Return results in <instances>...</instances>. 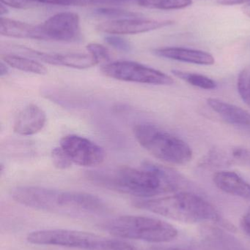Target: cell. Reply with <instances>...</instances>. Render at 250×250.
I'll list each match as a JSON object with an SVG mask.
<instances>
[{"label": "cell", "mask_w": 250, "mask_h": 250, "mask_svg": "<svg viewBox=\"0 0 250 250\" xmlns=\"http://www.w3.org/2000/svg\"><path fill=\"white\" fill-rule=\"evenodd\" d=\"M101 227L116 237L151 243H165L178 236V230L170 223L144 216H120L107 220Z\"/></svg>", "instance_id": "obj_5"}, {"label": "cell", "mask_w": 250, "mask_h": 250, "mask_svg": "<svg viewBox=\"0 0 250 250\" xmlns=\"http://www.w3.org/2000/svg\"><path fill=\"white\" fill-rule=\"evenodd\" d=\"M248 130L250 131V129H248Z\"/></svg>", "instance_id": "obj_35"}, {"label": "cell", "mask_w": 250, "mask_h": 250, "mask_svg": "<svg viewBox=\"0 0 250 250\" xmlns=\"http://www.w3.org/2000/svg\"><path fill=\"white\" fill-rule=\"evenodd\" d=\"M46 122V116L41 107L30 104L18 114L15 120L13 129L23 136L35 135L42 130Z\"/></svg>", "instance_id": "obj_12"}, {"label": "cell", "mask_w": 250, "mask_h": 250, "mask_svg": "<svg viewBox=\"0 0 250 250\" xmlns=\"http://www.w3.org/2000/svg\"><path fill=\"white\" fill-rule=\"evenodd\" d=\"M237 89L242 101L250 108V64L239 73Z\"/></svg>", "instance_id": "obj_20"}, {"label": "cell", "mask_w": 250, "mask_h": 250, "mask_svg": "<svg viewBox=\"0 0 250 250\" xmlns=\"http://www.w3.org/2000/svg\"><path fill=\"white\" fill-rule=\"evenodd\" d=\"M1 3L15 8H26L30 6L26 0H1Z\"/></svg>", "instance_id": "obj_27"}, {"label": "cell", "mask_w": 250, "mask_h": 250, "mask_svg": "<svg viewBox=\"0 0 250 250\" xmlns=\"http://www.w3.org/2000/svg\"><path fill=\"white\" fill-rule=\"evenodd\" d=\"M235 162L242 163L250 167V149L245 148H236L231 151Z\"/></svg>", "instance_id": "obj_26"}, {"label": "cell", "mask_w": 250, "mask_h": 250, "mask_svg": "<svg viewBox=\"0 0 250 250\" xmlns=\"http://www.w3.org/2000/svg\"><path fill=\"white\" fill-rule=\"evenodd\" d=\"M1 59L7 65L26 73L45 75L48 72L44 64L28 57H22L17 54H5L1 55Z\"/></svg>", "instance_id": "obj_17"}, {"label": "cell", "mask_w": 250, "mask_h": 250, "mask_svg": "<svg viewBox=\"0 0 250 250\" xmlns=\"http://www.w3.org/2000/svg\"><path fill=\"white\" fill-rule=\"evenodd\" d=\"M207 104L226 123L250 129V113L246 110L217 98H209Z\"/></svg>", "instance_id": "obj_14"}, {"label": "cell", "mask_w": 250, "mask_h": 250, "mask_svg": "<svg viewBox=\"0 0 250 250\" xmlns=\"http://www.w3.org/2000/svg\"><path fill=\"white\" fill-rule=\"evenodd\" d=\"M88 180L110 190L151 198L176 192L186 185L179 173L169 167L151 163L140 167L120 166L87 172Z\"/></svg>", "instance_id": "obj_1"}, {"label": "cell", "mask_w": 250, "mask_h": 250, "mask_svg": "<svg viewBox=\"0 0 250 250\" xmlns=\"http://www.w3.org/2000/svg\"><path fill=\"white\" fill-rule=\"evenodd\" d=\"M217 3L221 5H236V4H249L250 0H217Z\"/></svg>", "instance_id": "obj_29"}, {"label": "cell", "mask_w": 250, "mask_h": 250, "mask_svg": "<svg viewBox=\"0 0 250 250\" xmlns=\"http://www.w3.org/2000/svg\"><path fill=\"white\" fill-rule=\"evenodd\" d=\"M139 250H192L183 248H166V247H151V248H139Z\"/></svg>", "instance_id": "obj_30"}, {"label": "cell", "mask_w": 250, "mask_h": 250, "mask_svg": "<svg viewBox=\"0 0 250 250\" xmlns=\"http://www.w3.org/2000/svg\"><path fill=\"white\" fill-rule=\"evenodd\" d=\"M44 41L75 42L82 38L80 18L73 12H62L40 24Z\"/></svg>", "instance_id": "obj_8"}, {"label": "cell", "mask_w": 250, "mask_h": 250, "mask_svg": "<svg viewBox=\"0 0 250 250\" xmlns=\"http://www.w3.org/2000/svg\"><path fill=\"white\" fill-rule=\"evenodd\" d=\"M105 41L107 44L111 45L119 51L129 52L132 50V45L127 40L121 38L117 35H109L105 37Z\"/></svg>", "instance_id": "obj_24"}, {"label": "cell", "mask_w": 250, "mask_h": 250, "mask_svg": "<svg viewBox=\"0 0 250 250\" xmlns=\"http://www.w3.org/2000/svg\"><path fill=\"white\" fill-rule=\"evenodd\" d=\"M154 54L162 58L198 65H212L215 62L214 57L209 53L201 50L182 47H165L157 48Z\"/></svg>", "instance_id": "obj_13"}, {"label": "cell", "mask_w": 250, "mask_h": 250, "mask_svg": "<svg viewBox=\"0 0 250 250\" xmlns=\"http://www.w3.org/2000/svg\"><path fill=\"white\" fill-rule=\"evenodd\" d=\"M6 13H7V6L1 3V5H0V15H1V17H2Z\"/></svg>", "instance_id": "obj_33"}, {"label": "cell", "mask_w": 250, "mask_h": 250, "mask_svg": "<svg viewBox=\"0 0 250 250\" xmlns=\"http://www.w3.org/2000/svg\"><path fill=\"white\" fill-rule=\"evenodd\" d=\"M0 34L9 38L44 41L40 25H33L7 18L0 19Z\"/></svg>", "instance_id": "obj_16"}, {"label": "cell", "mask_w": 250, "mask_h": 250, "mask_svg": "<svg viewBox=\"0 0 250 250\" xmlns=\"http://www.w3.org/2000/svg\"><path fill=\"white\" fill-rule=\"evenodd\" d=\"M136 208L147 210L170 220L186 223L213 221L233 231L235 228L226 221L215 207L194 192L180 191L162 198H141L134 201Z\"/></svg>", "instance_id": "obj_3"}, {"label": "cell", "mask_w": 250, "mask_h": 250, "mask_svg": "<svg viewBox=\"0 0 250 250\" xmlns=\"http://www.w3.org/2000/svg\"><path fill=\"white\" fill-rule=\"evenodd\" d=\"M19 50L23 54L40 61L53 65L63 66L71 68L88 69L98 64L95 59L90 54L82 53H66V54H49L35 51L25 47H19Z\"/></svg>", "instance_id": "obj_11"}, {"label": "cell", "mask_w": 250, "mask_h": 250, "mask_svg": "<svg viewBox=\"0 0 250 250\" xmlns=\"http://www.w3.org/2000/svg\"><path fill=\"white\" fill-rule=\"evenodd\" d=\"M243 12L245 15H247V16H248V17H250V3L247 4V5L244 7Z\"/></svg>", "instance_id": "obj_34"}, {"label": "cell", "mask_w": 250, "mask_h": 250, "mask_svg": "<svg viewBox=\"0 0 250 250\" xmlns=\"http://www.w3.org/2000/svg\"><path fill=\"white\" fill-rule=\"evenodd\" d=\"M172 73L176 77L184 81L192 86L205 90H212L217 88V84L213 79L208 76L199 73H189L179 70H172Z\"/></svg>", "instance_id": "obj_18"}, {"label": "cell", "mask_w": 250, "mask_h": 250, "mask_svg": "<svg viewBox=\"0 0 250 250\" xmlns=\"http://www.w3.org/2000/svg\"><path fill=\"white\" fill-rule=\"evenodd\" d=\"M217 188L233 196L250 201V184L238 173L229 170H220L213 176Z\"/></svg>", "instance_id": "obj_15"}, {"label": "cell", "mask_w": 250, "mask_h": 250, "mask_svg": "<svg viewBox=\"0 0 250 250\" xmlns=\"http://www.w3.org/2000/svg\"></svg>", "instance_id": "obj_36"}, {"label": "cell", "mask_w": 250, "mask_h": 250, "mask_svg": "<svg viewBox=\"0 0 250 250\" xmlns=\"http://www.w3.org/2000/svg\"><path fill=\"white\" fill-rule=\"evenodd\" d=\"M133 132L141 146L161 161L183 166L193 157V151L187 143L156 125H136Z\"/></svg>", "instance_id": "obj_4"}, {"label": "cell", "mask_w": 250, "mask_h": 250, "mask_svg": "<svg viewBox=\"0 0 250 250\" xmlns=\"http://www.w3.org/2000/svg\"><path fill=\"white\" fill-rule=\"evenodd\" d=\"M14 201L29 208L60 215L89 217L107 211L105 203L95 195L35 186H21L12 190Z\"/></svg>", "instance_id": "obj_2"}, {"label": "cell", "mask_w": 250, "mask_h": 250, "mask_svg": "<svg viewBox=\"0 0 250 250\" xmlns=\"http://www.w3.org/2000/svg\"><path fill=\"white\" fill-rule=\"evenodd\" d=\"M89 54L95 59V61L98 64L99 63L110 62L111 60V56H110V51L104 45L98 43H90L87 45Z\"/></svg>", "instance_id": "obj_21"}, {"label": "cell", "mask_w": 250, "mask_h": 250, "mask_svg": "<svg viewBox=\"0 0 250 250\" xmlns=\"http://www.w3.org/2000/svg\"><path fill=\"white\" fill-rule=\"evenodd\" d=\"M26 240L37 245H49L85 250H112L114 239L66 229L37 230L28 234Z\"/></svg>", "instance_id": "obj_6"}, {"label": "cell", "mask_w": 250, "mask_h": 250, "mask_svg": "<svg viewBox=\"0 0 250 250\" xmlns=\"http://www.w3.org/2000/svg\"><path fill=\"white\" fill-rule=\"evenodd\" d=\"M9 70L7 67V64L5 62H1L0 63V76L3 77V76H6L8 73Z\"/></svg>", "instance_id": "obj_31"}, {"label": "cell", "mask_w": 250, "mask_h": 250, "mask_svg": "<svg viewBox=\"0 0 250 250\" xmlns=\"http://www.w3.org/2000/svg\"><path fill=\"white\" fill-rule=\"evenodd\" d=\"M51 156L53 164L57 168L60 170L69 168L73 164L68 154L60 146L53 148Z\"/></svg>", "instance_id": "obj_22"}, {"label": "cell", "mask_w": 250, "mask_h": 250, "mask_svg": "<svg viewBox=\"0 0 250 250\" xmlns=\"http://www.w3.org/2000/svg\"><path fill=\"white\" fill-rule=\"evenodd\" d=\"M60 147L73 164L83 167L100 166L105 160V151L91 140L77 135H68L60 140Z\"/></svg>", "instance_id": "obj_9"}, {"label": "cell", "mask_w": 250, "mask_h": 250, "mask_svg": "<svg viewBox=\"0 0 250 250\" xmlns=\"http://www.w3.org/2000/svg\"><path fill=\"white\" fill-rule=\"evenodd\" d=\"M101 71L107 77L122 82L161 86L174 83L171 76L135 62H110L103 66Z\"/></svg>", "instance_id": "obj_7"}, {"label": "cell", "mask_w": 250, "mask_h": 250, "mask_svg": "<svg viewBox=\"0 0 250 250\" xmlns=\"http://www.w3.org/2000/svg\"><path fill=\"white\" fill-rule=\"evenodd\" d=\"M128 1V0H91V2L94 3H109L115 1Z\"/></svg>", "instance_id": "obj_32"}, {"label": "cell", "mask_w": 250, "mask_h": 250, "mask_svg": "<svg viewBox=\"0 0 250 250\" xmlns=\"http://www.w3.org/2000/svg\"><path fill=\"white\" fill-rule=\"evenodd\" d=\"M31 4L34 3L39 4H50V5L59 6H82L85 5L91 0H26Z\"/></svg>", "instance_id": "obj_25"}, {"label": "cell", "mask_w": 250, "mask_h": 250, "mask_svg": "<svg viewBox=\"0 0 250 250\" xmlns=\"http://www.w3.org/2000/svg\"><path fill=\"white\" fill-rule=\"evenodd\" d=\"M173 23V21L155 20L136 16L107 21L98 25L97 29L109 35H136L161 29Z\"/></svg>", "instance_id": "obj_10"}, {"label": "cell", "mask_w": 250, "mask_h": 250, "mask_svg": "<svg viewBox=\"0 0 250 250\" xmlns=\"http://www.w3.org/2000/svg\"><path fill=\"white\" fill-rule=\"evenodd\" d=\"M142 7L159 10H180L192 5V0H139Z\"/></svg>", "instance_id": "obj_19"}, {"label": "cell", "mask_w": 250, "mask_h": 250, "mask_svg": "<svg viewBox=\"0 0 250 250\" xmlns=\"http://www.w3.org/2000/svg\"><path fill=\"white\" fill-rule=\"evenodd\" d=\"M96 12L98 14L101 15V16L113 18L114 19L113 20L140 16L138 13L115 8H100L97 10Z\"/></svg>", "instance_id": "obj_23"}, {"label": "cell", "mask_w": 250, "mask_h": 250, "mask_svg": "<svg viewBox=\"0 0 250 250\" xmlns=\"http://www.w3.org/2000/svg\"><path fill=\"white\" fill-rule=\"evenodd\" d=\"M241 226H242L244 231L250 236V211L242 217V220H241Z\"/></svg>", "instance_id": "obj_28"}]
</instances>
